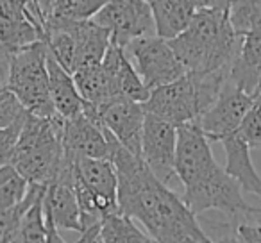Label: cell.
<instances>
[{"label":"cell","instance_id":"8","mask_svg":"<svg viewBox=\"0 0 261 243\" xmlns=\"http://www.w3.org/2000/svg\"><path fill=\"white\" fill-rule=\"evenodd\" d=\"M84 115L115 138V142L130 156L140 157L142 152V132L145 122L143 104L115 98L102 105L84 104Z\"/></svg>","mask_w":261,"mask_h":243},{"label":"cell","instance_id":"9","mask_svg":"<svg viewBox=\"0 0 261 243\" xmlns=\"http://www.w3.org/2000/svg\"><path fill=\"white\" fill-rule=\"evenodd\" d=\"M123 52L149 91L167 86L186 75L168 41L158 36L138 38L130 41Z\"/></svg>","mask_w":261,"mask_h":243},{"label":"cell","instance_id":"20","mask_svg":"<svg viewBox=\"0 0 261 243\" xmlns=\"http://www.w3.org/2000/svg\"><path fill=\"white\" fill-rule=\"evenodd\" d=\"M47 70H48V88L54 111L59 118L72 120L83 115L84 100L81 98L73 77L48 54L47 50Z\"/></svg>","mask_w":261,"mask_h":243},{"label":"cell","instance_id":"13","mask_svg":"<svg viewBox=\"0 0 261 243\" xmlns=\"http://www.w3.org/2000/svg\"><path fill=\"white\" fill-rule=\"evenodd\" d=\"M43 211L45 218H48L58 231L83 232L81 211L73 188V161L65 157V154L58 175L45 190Z\"/></svg>","mask_w":261,"mask_h":243},{"label":"cell","instance_id":"14","mask_svg":"<svg viewBox=\"0 0 261 243\" xmlns=\"http://www.w3.org/2000/svg\"><path fill=\"white\" fill-rule=\"evenodd\" d=\"M116 142L86 115L65 120L63 125V154L68 159H111Z\"/></svg>","mask_w":261,"mask_h":243},{"label":"cell","instance_id":"23","mask_svg":"<svg viewBox=\"0 0 261 243\" xmlns=\"http://www.w3.org/2000/svg\"><path fill=\"white\" fill-rule=\"evenodd\" d=\"M227 16L238 36L261 33V2H229Z\"/></svg>","mask_w":261,"mask_h":243},{"label":"cell","instance_id":"24","mask_svg":"<svg viewBox=\"0 0 261 243\" xmlns=\"http://www.w3.org/2000/svg\"><path fill=\"white\" fill-rule=\"evenodd\" d=\"M238 134L249 145V149H261V95L249 109Z\"/></svg>","mask_w":261,"mask_h":243},{"label":"cell","instance_id":"12","mask_svg":"<svg viewBox=\"0 0 261 243\" xmlns=\"http://www.w3.org/2000/svg\"><path fill=\"white\" fill-rule=\"evenodd\" d=\"M252 104L254 98L245 95L242 90H238L227 79L222 86L220 95L215 100V104L200 116L197 125L200 127V131L204 132L210 143L222 142L224 138L240 131Z\"/></svg>","mask_w":261,"mask_h":243},{"label":"cell","instance_id":"2","mask_svg":"<svg viewBox=\"0 0 261 243\" xmlns=\"http://www.w3.org/2000/svg\"><path fill=\"white\" fill-rule=\"evenodd\" d=\"M175 175L185 186L182 202L195 217L215 209L232 224L261 225V209L245 202L242 188L217 163L197 124L177 127Z\"/></svg>","mask_w":261,"mask_h":243},{"label":"cell","instance_id":"3","mask_svg":"<svg viewBox=\"0 0 261 243\" xmlns=\"http://www.w3.org/2000/svg\"><path fill=\"white\" fill-rule=\"evenodd\" d=\"M229 2H202L190 27L168 41L185 73L229 72L240 48V36L229 23Z\"/></svg>","mask_w":261,"mask_h":243},{"label":"cell","instance_id":"18","mask_svg":"<svg viewBox=\"0 0 261 243\" xmlns=\"http://www.w3.org/2000/svg\"><path fill=\"white\" fill-rule=\"evenodd\" d=\"M200 4L202 2H192V0H152L149 2L156 36L165 41H172L181 36L190 27Z\"/></svg>","mask_w":261,"mask_h":243},{"label":"cell","instance_id":"7","mask_svg":"<svg viewBox=\"0 0 261 243\" xmlns=\"http://www.w3.org/2000/svg\"><path fill=\"white\" fill-rule=\"evenodd\" d=\"M8 90L18 98L29 115L40 118L56 116L48 88L45 43H34L13 50Z\"/></svg>","mask_w":261,"mask_h":243},{"label":"cell","instance_id":"6","mask_svg":"<svg viewBox=\"0 0 261 243\" xmlns=\"http://www.w3.org/2000/svg\"><path fill=\"white\" fill-rule=\"evenodd\" d=\"M73 188L83 231L100 225L106 217L120 213L118 177L109 159L73 161Z\"/></svg>","mask_w":261,"mask_h":243},{"label":"cell","instance_id":"29","mask_svg":"<svg viewBox=\"0 0 261 243\" xmlns=\"http://www.w3.org/2000/svg\"><path fill=\"white\" fill-rule=\"evenodd\" d=\"M16 175V172L13 170L11 167H4V168H0V188L6 184V182H9L13 177Z\"/></svg>","mask_w":261,"mask_h":243},{"label":"cell","instance_id":"27","mask_svg":"<svg viewBox=\"0 0 261 243\" xmlns=\"http://www.w3.org/2000/svg\"><path fill=\"white\" fill-rule=\"evenodd\" d=\"M11 58L13 52L9 48L0 47V91L6 90L9 84V73H11Z\"/></svg>","mask_w":261,"mask_h":243},{"label":"cell","instance_id":"21","mask_svg":"<svg viewBox=\"0 0 261 243\" xmlns=\"http://www.w3.org/2000/svg\"><path fill=\"white\" fill-rule=\"evenodd\" d=\"M100 239L102 243H154L149 234L140 231L138 225L122 213L102 220Z\"/></svg>","mask_w":261,"mask_h":243},{"label":"cell","instance_id":"28","mask_svg":"<svg viewBox=\"0 0 261 243\" xmlns=\"http://www.w3.org/2000/svg\"><path fill=\"white\" fill-rule=\"evenodd\" d=\"M45 222H47V243H66L63 239L61 232L54 227V224L48 218H45Z\"/></svg>","mask_w":261,"mask_h":243},{"label":"cell","instance_id":"11","mask_svg":"<svg viewBox=\"0 0 261 243\" xmlns=\"http://www.w3.org/2000/svg\"><path fill=\"white\" fill-rule=\"evenodd\" d=\"M175 149H177V127L145 113L140 159L149 168L150 174L165 186H168V182L175 175Z\"/></svg>","mask_w":261,"mask_h":243},{"label":"cell","instance_id":"4","mask_svg":"<svg viewBox=\"0 0 261 243\" xmlns=\"http://www.w3.org/2000/svg\"><path fill=\"white\" fill-rule=\"evenodd\" d=\"M63 125L58 115L52 118L27 115L9 167L27 184L48 186L63 163Z\"/></svg>","mask_w":261,"mask_h":243},{"label":"cell","instance_id":"22","mask_svg":"<svg viewBox=\"0 0 261 243\" xmlns=\"http://www.w3.org/2000/svg\"><path fill=\"white\" fill-rule=\"evenodd\" d=\"M45 197V195H43ZM43 197L23 213L9 243H47V222L43 211Z\"/></svg>","mask_w":261,"mask_h":243},{"label":"cell","instance_id":"19","mask_svg":"<svg viewBox=\"0 0 261 243\" xmlns=\"http://www.w3.org/2000/svg\"><path fill=\"white\" fill-rule=\"evenodd\" d=\"M225 152V174L238 182L242 192L252 193L261 199V177L250 159V149L238 132L222 140Z\"/></svg>","mask_w":261,"mask_h":243},{"label":"cell","instance_id":"25","mask_svg":"<svg viewBox=\"0 0 261 243\" xmlns=\"http://www.w3.org/2000/svg\"><path fill=\"white\" fill-rule=\"evenodd\" d=\"M27 115H29V113L23 109L20 100L8 90V88L0 91V131L18 124L22 120H25Z\"/></svg>","mask_w":261,"mask_h":243},{"label":"cell","instance_id":"16","mask_svg":"<svg viewBox=\"0 0 261 243\" xmlns=\"http://www.w3.org/2000/svg\"><path fill=\"white\" fill-rule=\"evenodd\" d=\"M58 22H61V20H58ZM61 23L70 33V36L73 40V48H75L72 75L77 72H83V70L93 68V66L100 65L106 52L109 48V43H111V36H109L108 31L98 27L93 20H88V22H61Z\"/></svg>","mask_w":261,"mask_h":243},{"label":"cell","instance_id":"1","mask_svg":"<svg viewBox=\"0 0 261 243\" xmlns=\"http://www.w3.org/2000/svg\"><path fill=\"white\" fill-rule=\"evenodd\" d=\"M118 177V209L145 227L154 243H215L197 217L140 157L116 143L111 159Z\"/></svg>","mask_w":261,"mask_h":243},{"label":"cell","instance_id":"26","mask_svg":"<svg viewBox=\"0 0 261 243\" xmlns=\"http://www.w3.org/2000/svg\"><path fill=\"white\" fill-rule=\"evenodd\" d=\"M23 122H25V120H22L18 124L0 131V168L11 165L13 154H15L16 143H18L20 132H22V127H23Z\"/></svg>","mask_w":261,"mask_h":243},{"label":"cell","instance_id":"30","mask_svg":"<svg viewBox=\"0 0 261 243\" xmlns=\"http://www.w3.org/2000/svg\"><path fill=\"white\" fill-rule=\"evenodd\" d=\"M95 227H97V225H93V227H90V229H84V231L79 234V238H77L75 243H90V238H91V234H93Z\"/></svg>","mask_w":261,"mask_h":243},{"label":"cell","instance_id":"17","mask_svg":"<svg viewBox=\"0 0 261 243\" xmlns=\"http://www.w3.org/2000/svg\"><path fill=\"white\" fill-rule=\"evenodd\" d=\"M229 80L254 100L261 95V33L240 36V48L229 70Z\"/></svg>","mask_w":261,"mask_h":243},{"label":"cell","instance_id":"10","mask_svg":"<svg viewBox=\"0 0 261 243\" xmlns=\"http://www.w3.org/2000/svg\"><path fill=\"white\" fill-rule=\"evenodd\" d=\"M93 22L106 29L111 43L125 48L130 41L145 36H156L149 2L143 0H115L106 2L93 16Z\"/></svg>","mask_w":261,"mask_h":243},{"label":"cell","instance_id":"15","mask_svg":"<svg viewBox=\"0 0 261 243\" xmlns=\"http://www.w3.org/2000/svg\"><path fill=\"white\" fill-rule=\"evenodd\" d=\"M34 43H43V34L25 2L0 0V47L13 52Z\"/></svg>","mask_w":261,"mask_h":243},{"label":"cell","instance_id":"5","mask_svg":"<svg viewBox=\"0 0 261 243\" xmlns=\"http://www.w3.org/2000/svg\"><path fill=\"white\" fill-rule=\"evenodd\" d=\"M229 79V72L186 73L174 83L152 90L143 109L174 127L197 124L200 116L215 104L222 86Z\"/></svg>","mask_w":261,"mask_h":243}]
</instances>
